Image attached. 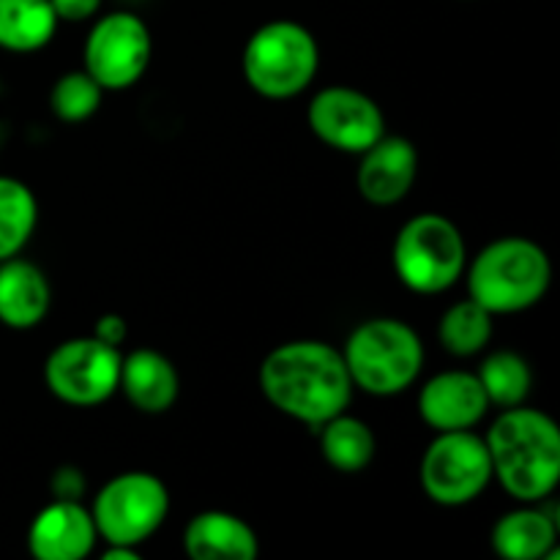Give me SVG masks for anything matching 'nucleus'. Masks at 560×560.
<instances>
[{
	"mask_svg": "<svg viewBox=\"0 0 560 560\" xmlns=\"http://www.w3.org/2000/svg\"><path fill=\"white\" fill-rule=\"evenodd\" d=\"M257 381L273 410L312 430L345 413L355 392L342 350L323 339L277 345L262 359Z\"/></svg>",
	"mask_w": 560,
	"mask_h": 560,
	"instance_id": "nucleus-1",
	"label": "nucleus"
},
{
	"mask_svg": "<svg viewBox=\"0 0 560 560\" xmlns=\"http://www.w3.org/2000/svg\"><path fill=\"white\" fill-rule=\"evenodd\" d=\"M492 481L517 503H541L560 481V430L545 410L506 408L485 435Z\"/></svg>",
	"mask_w": 560,
	"mask_h": 560,
	"instance_id": "nucleus-2",
	"label": "nucleus"
},
{
	"mask_svg": "<svg viewBox=\"0 0 560 560\" xmlns=\"http://www.w3.org/2000/svg\"><path fill=\"white\" fill-rule=\"evenodd\" d=\"M468 295L492 315H517L539 304L552 284V262L545 246L523 235L487 244L465 268Z\"/></svg>",
	"mask_w": 560,
	"mask_h": 560,
	"instance_id": "nucleus-3",
	"label": "nucleus"
},
{
	"mask_svg": "<svg viewBox=\"0 0 560 560\" xmlns=\"http://www.w3.org/2000/svg\"><path fill=\"white\" fill-rule=\"evenodd\" d=\"M342 359L353 388L372 397H397L419 381L424 342L399 317H372L350 331Z\"/></svg>",
	"mask_w": 560,
	"mask_h": 560,
	"instance_id": "nucleus-4",
	"label": "nucleus"
},
{
	"mask_svg": "<svg viewBox=\"0 0 560 560\" xmlns=\"http://www.w3.org/2000/svg\"><path fill=\"white\" fill-rule=\"evenodd\" d=\"M241 71L257 96L288 102L315 82L320 71V44L301 22L271 20L246 38Z\"/></svg>",
	"mask_w": 560,
	"mask_h": 560,
	"instance_id": "nucleus-5",
	"label": "nucleus"
},
{
	"mask_svg": "<svg viewBox=\"0 0 560 560\" xmlns=\"http://www.w3.org/2000/svg\"><path fill=\"white\" fill-rule=\"evenodd\" d=\"M394 273L416 295L452 290L468 268V246L443 213H419L399 228L392 249Z\"/></svg>",
	"mask_w": 560,
	"mask_h": 560,
	"instance_id": "nucleus-6",
	"label": "nucleus"
},
{
	"mask_svg": "<svg viewBox=\"0 0 560 560\" xmlns=\"http://www.w3.org/2000/svg\"><path fill=\"white\" fill-rule=\"evenodd\" d=\"M91 514L104 545L142 547L167 520L170 490L148 470H126L96 492Z\"/></svg>",
	"mask_w": 560,
	"mask_h": 560,
	"instance_id": "nucleus-7",
	"label": "nucleus"
},
{
	"mask_svg": "<svg viewBox=\"0 0 560 560\" xmlns=\"http://www.w3.org/2000/svg\"><path fill=\"white\" fill-rule=\"evenodd\" d=\"M421 492L446 509L479 501L492 485V459L474 430L435 432L419 463Z\"/></svg>",
	"mask_w": 560,
	"mask_h": 560,
	"instance_id": "nucleus-8",
	"label": "nucleus"
},
{
	"mask_svg": "<svg viewBox=\"0 0 560 560\" xmlns=\"http://www.w3.org/2000/svg\"><path fill=\"white\" fill-rule=\"evenodd\" d=\"M120 348L91 337H71L44 361V386L71 408H96L118 394Z\"/></svg>",
	"mask_w": 560,
	"mask_h": 560,
	"instance_id": "nucleus-9",
	"label": "nucleus"
},
{
	"mask_svg": "<svg viewBox=\"0 0 560 560\" xmlns=\"http://www.w3.org/2000/svg\"><path fill=\"white\" fill-rule=\"evenodd\" d=\"M153 58V36L145 20L131 11L96 16L82 47V69L102 91H126L145 77Z\"/></svg>",
	"mask_w": 560,
	"mask_h": 560,
	"instance_id": "nucleus-10",
	"label": "nucleus"
},
{
	"mask_svg": "<svg viewBox=\"0 0 560 560\" xmlns=\"http://www.w3.org/2000/svg\"><path fill=\"white\" fill-rule=\"evenodd\" d=\"M310 131L331 151L359 156L386 135V113L370 93L350 85H328L306 107Z\"/></svg>",
	"mask_w": 560,
	"mask_h": 560,
	"instance_id": "nucleus-11",
	"label": "nucleus"
},
{
	"mask_svg": "<svg viewBox=\"0 0 560 560\" xmlns=\"http://www.w3.org/2000/svg\"><path fill=\"white\" fill-rule=\"evenodd\" d=\"M98 530L91 506L52 498L27 525L25 545L36 560H85L96 550Z\"/></svg>",
	"mask_w": 560,
	"mask_h": 560,
	"instance_id": "nucleus-12",
	"label": "nucleus"
},
{
	"mask_svg": "<svg viewBox=\"0 0 560 560\" xmlns=\"http://www.w3.org/2000/svg\"><path fill=\"white\" fill-rule=\"evenodd\" d=\"M355 189L370 206H397L410 195L419 175V151L402 135H383L375 145L359 153Z\"/></svg>",
	"mask_w": 560,
	"mask_h": 560,
	"instance_id": "nucleus-13",
	"label": "nucleus"
},
{
	"mask_svg": "<svg viewBox=\"0 0 560 560\" xmlns=\"http://www.w3.org/2000/svg\"><path fill=\"white\" fill-rule=\"evenodd\" d=\"M416 408L421 421L435 432L474 430L490 413V399L476 372L448 370L438 372L421 386Z\"/></svg>",
	"mask_w": 560,
	"mask_h": 560,
	"instance_id": "nucleus-14",
	"label": "nucleus"
},
{
	"mask_svg": "<svg viewBox=\"0 0 560 560\" xmlns=\"http://www.w3.org/2000/svg\"><path fill=\"white\" fill-rule=\"evenodd\" d=\"M118 392L145 416H162L178 402L180 375L173 361L153 348H137L120 361Z\"/></svg>",
	"mask_w": 560,
	"mask_h": 560,
	"instance_id": "nucleus-15",
	"label": "nucleus"
},
{
	"mask_svg": "<svg viewBox=\"0 0 560 560\" xmlns=\"http://www.w3.org/2000/svg\"><path fill=\"white\" fill-rule=\"evenodd\" d=\"M52 306V284L36 262L9 257L0 262V326L31 331L42 326Z\"/></svg>",
	"mask_w": 560,
	"mask_h": 560,
	"instance_id": "nucleus-16",
	"label": "nucleus"
},
{
	"mask_svg": "<svg viewBox=\"0 0 560 560\" xmlns=\"http://www.w3.org/2000/svg\"><path fill=\"white\" fill-rule=\"evenodd\" d=\"M184 552L195 560H255L260 556V539L238 514L208 509L186 523Z\"/></svg>",
	"mask_w": 560,
	"mask_h": 560,
	"instance_id": "nucleus-17",
	"label": "nucleus"
},
{
	"mask_svg": "<svg viewBox=\"0 0 560 560\" xmlns=\"http://www.w3.org/2000/svg\"><path fill=\"white\" fill-rule=\"evenodd\" d=\"M492 550L506 560H556L558 523L536 503H523L492 525Z\"/></svg>",
	"mask_w": 560,
	"mask_h": 560,
	"instance_id": "nucleus-18",
	"label": "nucleus"
},
{
	"mask_svg": "<svg viewBox=\"0 0 560 560\" xmlns=\"http://www.w3.org/2000/svg\"><path fill=\"white\" fill-rule=\"evenodd\" d=\"M320 454L337 474H361L372 465L377 452L375 432L366 421L355 419L348 410L315 427Z\"/></svg>",
	"mask_w": 560,
	"mask_h": 560,
	"instance_id": "nucleus-19",
	"label": "nucleus"
},
{
	"mask_svg": "<svg viewBox=\"0 0 560 560\" xmlns=\"http://www.w3.org/2000/svg\"><path fill=\"white\" fill-rule=\"evenodd\" d=\"M49 0H0V49L31 55L47 47L58 31Z\"/></svg>",
	"mask_w": 560,
	"mask_h": 560,
	"instance_id": "nucleus-20",
	"label": "nucleus"
},
{
	"mask_svg": "<svg viewBox=\"0 0 560 560\" xmlns=\"http://www.w3.org/2000/svg\"><path fill=\"white\" fill-rule=\"evenodd\" d=\"M38 228V200L27 184L0 175V262L22 255Z\"/></svg>",
	"mask_w": 560,
	"mask_h": 560,
	"instance_id": "nucleus-21",
	"label": "nucleus"
},
{
	"mask_svg": "<svg viewBox=\"0 0 560 560\" xmlns=\"http://www.w3.org/2000/svg\"><path fill=\"white\" fill-rule=\"evenodd\" d=\"M492 334H495V315L476 304L470 295L448 306L438 323V342L457 359L479 355L492 342Z\"/></svg>",
	"mask_w": 560,
	"mask_h": 560,
	"instance_id": "nucleus-22",
	"label": "nucleus"
},
{
	"mask_svg": "<svg viewBox=\"0 0 560 560\" xmlns=\"http://www.w3.org/2000/svg\"><path fill=\"white\" fill-rule=\"evenodd\" d=\"M481 388H485L490 408L506 410L525 405L534 388V370L528 361L514 350H495L487 355L476 370Z\"/></svg>",
	"mask_w": 560,
	"mask_h": 560,
	"instance_id": "nucleus-23",
	"label": "nucleus"
},
{
	"mask_svg": "<svg viewBox=\"0 0 560 560\" xmlns=\"http://www.w3.org/2000/svg\"><path fill=\"white\" fill-rule=\"evenodd\" d=\"M104 91L85 69L66 71L49 88V109L63 124H85L102 109Z\"/></svg>",
	"mask_w": 560,
	"mask_h": 560,
	"instance_id": "nucleus-24",
	"label": "nucleus"
},
{
	"mask_svg": "<svg viewBox=\"0 0 560 560\" xmlns=\"http://www.w3.org/2000/svg\"><path fill=\"white\" fill-rule=\"evenodd\" d=\"M52 498H66V501H80V495L85 492V476L74 465H63L52 474Z\"/></svg>",
	"mask_w": 560,
	"mask_h": 560,
	"instance_id": "nucleus-25",
	"label": "nucleus"
},
{
	"mask_svg": "<svg viewBox=\"0 0 560 560\" xmlns=\"http://www.w3.org/2000/svg\"><path fill=\"white\" fill-rule=\"evenodd\" d=\"M58 22H88L96 20L104 0H49Z\"/></svg>",
	"mask_w": 560,
	"mask_h": 560,
	"instance_id": "nucleus-26",
	"label": "nucleus"
},
{
	"mask_svg": "<svg viewBox=\"0 0 560 560\" xmlns=\"http://www.w3.org/2000/svg\"><path fill=\"white\" fill-rule=\"evenodd\" d=\"M93 337L102 339V342L113 345V348H120L129 337V326H126L124 315H115V312H107V315H98L96 323H93Z\"/></svg>",
	"mask_w": 560,
	"mask_h": 560,
	"instance_id": "nucleus-27",
	"label": "nucleus"
},
{
	"mask_svg": "<svg viewBox=\"0 0 560 560\" xmlns=\"http://www.w3.org/2000/svg\"><path fill=\"white\" fill-rule=\"evenodd\" d=\"M104 560H140V547H126V545H104L102 550Z\"/></svg>",
	"mask_w": 560,
	"mask_h": 560,
	"instance_id": "nucleus-28",
	"label": "nucleus"
}]
</instances>
